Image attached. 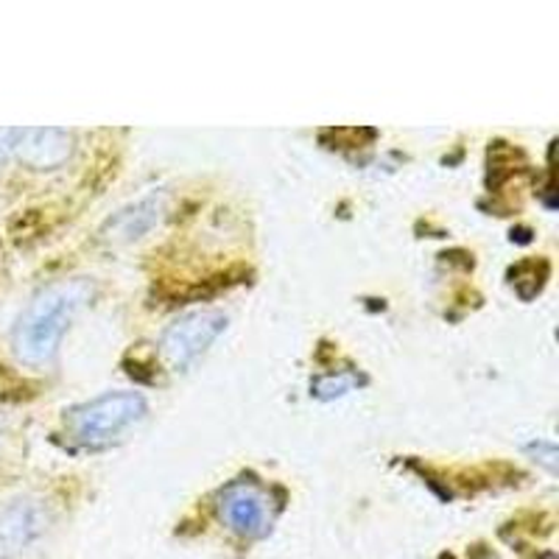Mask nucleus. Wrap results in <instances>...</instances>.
I'll return each instance as SVG.
<instances>
[{
	"instance_id": "f257e3e1",
	"label": "nucleus",
	"mask_w": 559,
	"mask_h": 559,
	"mask_svg": "<svg viewBox=\"0 0 559 559\" xmlns=\"http://www.w3.org/2000/svg\"><path fill=\"white\" fill-rule=\"evenodd\" d=\"M96 283L90 277H70L39 288L12 328V356L23 367H48L59 356L64 333L90 306Z\"/></svg>"
},
{
	"instance_id": "f03ea898",
	"label": "nucleus",
	"mask_w": 559,
	"mask_h": 559,
	"mask_svg": "<svg viewBox=\"0 0 559 559\" xmlns=\"http://www.w3.org/2000/svg\"><path fill=\"white\" fill-rule=\"evenodd\" d=\"M146 414L148 403L140 392H104L64 412V426L82 445H102L143 423Z\"/></svg>"
},
{
	"instance_id": "7ed1b4c3",
	"label": "nucleus",
	"mask_w": 559,
	"mask_h": 559,
	"mask_svg": "<svg viewBox=\"0 0 559 559\" xmlns=\"http://www.w3.org/2000/svg\"><path fill=\"white\" fill-rule=\"evenodd\" d=\"M224 331H227V313L216 308L182 313L163 331L159 353L174 369H188L216 344Z\"/></svg>"
},
{
	"instance_id": "20e7f679",
	"label": "nucleus",
	"mask_w": 559,
	"mask_h": 559,
	"mask_svg": "<svg viewBox=\"0 0 559 559\" xmlns=\"http://www.w3.org/2000/svg\"><path fill=\"white\" fill-rule=\"evenodd\" d=\"M216 512L218 521L238 537H263L272 528L274 512H272V498L261 484L238 478L229 481L227 487L218 489L216 496Z\"/></svg>"
},
{
	"instance_id": "39448f33",
	"label": "nucleus",
	"mask_w": 559,
	"mask_h": 559,
	"mask_svg": "<svg viewBox=\"0 0 559 559\" xmlns=\"http://www.w3.org/2000/svg\"><path fill=\"white\" fill-rule=\"evenodd\" d=\"M48 507L34 496H12L0 501V559H14L48 532Z\"/></svg>"
},
{
	"instance_id": "423d86ee",
	"label": "nucleus",
	"mask_w": 559,
	"mask_h": 559,
	"mask_svg": "<svg viewBox=\"0 0 559 559\" xmlns=\"http://www.w3.org/2000/svg\"><path fill=\"white\" fill-rule=\"evenodd\" d=\"M168 199L166 193H148V197L138 199V202L127 204L118 213L107 218L98 229V238L104 243H112V247H121V243H134L140 238H146L154 227H159V222L166 218Z\"/></svg>"
},
{
	"instance_id": "0eeeda50",
	"label": "nucleus",
	"mask_w": 559,
	"mask_h": 559,
	"mask_svg": "<svg viewBox=\"0 0 559 559\" xmlns=\"http://www.w3.org/2000/svg\"><path fill=\"white\" fill-rule=\"evenodd\" d=\"M12 157L32 171H57L73 157V132L68 129H17Z\"/></svg>"
},
{
	"instance_id": "6e6552de",
	"label": "nucleus",
	"mask_w": 559,
	"mask_h": 559,
	"mask_svg": "<svg viewBox=\"0 0 559 559\" xmlns=\"http://www.w3.org/2000/svg\"><path fill=\"white\" fill-rule=\"evenodd\" d=\"M358 378L349 376V372H331V376H322L311 383V394L317 401H336V397H344L349 389L356 386Z\"/></svg>"
},
{
	"instance_id": "1a4fd4ad",
	"label": "nucleus",
	"mask_w": 559,
	"mask_h": 559,
	"mask_svg": "<svg viewBox=\"0 0 559 559\" xmlns=\"http://www.w3.org/2000/svg\"><path fill=\"white\" fill-rule=\"evenodd\" d=\"M526 453L528 456H534V462H540V464H546L548 471H557V445H554V442H532V445L526 448Z\"/></svg>"
},
{
	"instance_id": "9d476101",
	"label": "nucleus",
	"mask_w": 559,
	"mask_h": 559,
	"mask_svg": "<svg viewBox=\"0 0 559 559\" xmlns=\"http://www.w3.org/2000/svg\"><path fill=\"white\" fill-rule=\"evenodd\" d=\"M540 559H557V557H554V554H543Z\"/></svg>"
},
{
	"instance_id": "9b49d317",
	"label": "nucleus",
	"mask_w": 559,
	"mask_h": 559,
	"mask_svg": "<svg viewBox=\"0 0 559 559\" xmlns=\"http://www.w3.org/2000/svg\"><path fill=\"white\" fill-rule=\"evenodd\" d=\"M439 559H456V557H451V554H442V557H439Z\"/></svg>"
}]
</instances>
